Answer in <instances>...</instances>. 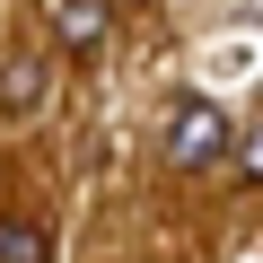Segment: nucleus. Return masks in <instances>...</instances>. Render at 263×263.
Listing matches in <instances>:
<instances>
[{"instance_id":"obj_3","label":"nucleus","mask_w":263,"mask_h":263,"mask_svg":"<svg viewBox=\"0 0 263 263\" xmlns=\"http://www.w3.org/2000/svg\"><path fill=\"white\" fill-rule=\"evenodd\" d=\"M0 105H9V114H35V105H44V62L18 53L9 70H0Z\"/></svg>"},{"instance_id":"obj_1","label":"nucleus","mask_w":263,"mask_h":263,"mask_svg":"<svg viewBox=\"0 0 263 263\" xmlns=\"http://www.w3.org/2000/svg\"><path fill=\"white\" fill-rule=\"evenodd\" d=\"M158 149H167V167L202 176V167L237 158V132H228V114H219L211 97H176V114H167V132H158Z\"/></svg>"},{"instance_id":"obj_5","label":"nucleus","mask_w":263,"mask_h":263,"mask_svg":"<svg viewBox=\"0 0 263 263\" xmlns=\"http://www.w3.org/2000/svg\"><path fill=\"white\" fill-rule=\"evenodd\" d=\"M237 184H254V193H263V123H246V132H237Z\"/></svg>"},{"instance_id":"obj_2","label":"nucleus","mask_w":263,"mask_h":263,"mask_svg":"<svg viewBox=\"0 0 263 263\" xmlns=\"http://www.w3.org/2000/svg\"><path fill=\"white\" fill-rule=\"evenodd\" d=\"M53 35L70 53H97L105 44V9H97V0H53Z\"/></svg>"},{"instance_id":"obj_4","label":"nucleus","mask_w":263,"mask_h":263,"mask_svg":"<svg viewBox=\"0 0 263 263\" xmlns=\"http://www.w3.org/2000/svg\"><path fill=\"white\" fill-rule=\"evenodd\" d=\"M0 263H53V237L35 219H0Z\"/></svg>"}]
</instances>
